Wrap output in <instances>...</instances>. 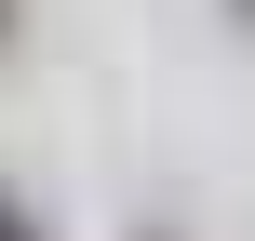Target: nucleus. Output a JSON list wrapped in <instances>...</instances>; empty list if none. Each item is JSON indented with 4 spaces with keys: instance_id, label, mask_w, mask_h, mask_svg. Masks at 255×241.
<instances>
[{
    "instance_id": "obj_1",
    "label": "nucleus",
    "mask_w": 255,
    "mask_h": 241,
    "mask_svg": "<svg viewBox=\"0 0 255 241\" xmlns=\"http://www.w3.org/2000/svg\"><path fill=\"white\" fill-rule=\"evenodd\" d=\"M0 241H40V215H27V201H13V188H0Z\"/></svg>"
},
{
    "instance_id": "obj_2",
    "label": "nucleus",
    "mask_w": 255,
    "mask_h": 241,
    "mask_svg": "<svg viewBox=\"0 0 255 241\" xmlns=\"http://www.w3.org/2000/svg\"><path fill=\"white\" fill-rule=\"evenodd\" d=\"M13 40H27V0H0V54H13Z\"/></svg>"
},
{
    "instance_id": "obj_3",
    "label": "nucleus",
    "mask_w": 255,
    "mask_h": 241,
    "mask_svg": "<svg viewBox=\"0 0 255 241\" xmlns=\"http://www.w3.org/2000/svg\"><path fill=\"white\" fill-rule=\"evenodd\" d=\"M134 241H175V228H134Z\"/></svg>"
},
{
    "instance_id": "obj_4",
    "label": "nucleus",
    "mask_w": 255,
    "mask_h": 241,
    "mask_svg": "<svg viewBox=\"0 0 255 241\" xmlns=\"http://www.w3.org/2000/svg\"><path fill=\"white\" fill-rule=\"evenodd\" d=\"M242 27H255V0H242Z\"/></svg>"
}]
</instances>
